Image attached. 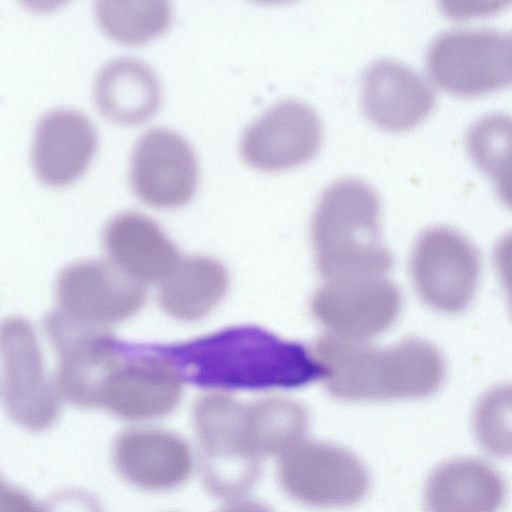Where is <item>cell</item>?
<instances>
[{
	"instance_id": "1",
	"label": "cell",
	"mask_w": 512,
	"mask_h": 512,
	"mask_svg": "<svg viewBox=\"0 0 512 512\" xmlns=\"http://www.w3.org/2000/svg\"><path fill=\"white\" fill-rule=\"evenodd\" d=\"M154 349L183 379L206 388H293L323 375L312 352L303 345L254 326L231 327Z\"/></svg>"
},
{
	"instance_id": "2",
	"label": "cell",
	"mask_w": 512,
	"mask_h": 512,
	"mask_svg": "<svg viewBox=\"0 0 512 512\" xmlns=\"http://www.w3.org/2000/svg\"><path fill=\"white\" fill-rule=\"evenodd\" d=\"M312 354L328 391L344 400L424 398L437 392L446 376L441 352L418 337L380 348L326 335L314 343Z\"/></svg>"
},
{
	"instance_id": "3",
	"label": "cell",
	"mask_w": 512,
	"mask_h": 512,
	"mask_svg": "<svg viewBox=\"0 0 512 512\" xmlns=\"http://www.w3.org/2000/svg\"><path fill=\"white\" fill-rule=\"evenodd\" d=\"M311 236L317 269L329 280L378 276L393 265L381 238L379 196L361 179H339L324 190Z\"/></svg>"
},
{
	"instance_id": "4",
	"label": "cell",
	"mask_w": 512,
	"mask_h": 512,
	"mask_svg": "<svg viewBox=\"0 0 512 512\" xmlns=\"http://www.w3.org/2000/svg\"><path fill=\"white\" fill-rule=\"evenodd\" d=\"M246 405L221 392L201 395L192 411L197 457L206 489L214 496L233 500L256 482L260 459L245 436Z\"/></svg>"
},
{
	"instance_id": "5",
	"label": "cell",
	"mask_w": 512,
	"mask_h": 512,
	"mask_svg": "<svg viewBox=\"0 0 512 512\" xmlns=\"http://www.w3.org/2000/svg\"><path fill=\"white\" fill-rule=\"evenodd\" d=\"M277 479L294 500L317 508L345 507L368 492L363 463L334 444L301 440L280 455Z\"/></svg>"
},
{
	"instance_id": "6",
	"label": "cell",
	"mask_w": 512,
	"mask_h": 512,
	"mask_svg": "<svg viewBox=\"0 0 512 512\" xmlns=\"http://www.w3.org/2000/svg\"><path fill=\"white\" fill-rule=\"evenodd\" d=\"M480 273L479 252L459 231L436 225L417 238L410 274L417 294L429 307L446 314L464 311L476 294Z\"/></svg>"
},
{
	"instance_id": "7",
	"label": "cell",
	"mask_w": 512,
	"mask_h": 512,
	"mask_svg": "<svg viewBox=\"0 0 512 512\" xmlns=\"http://www.w3.org/2000/svg\"><path fill=\"white\" fill-rule=\"evenodd\" d=\"M426 67L438 86L457 94H478L512 82L506 33L492 28L439 33L428 46Z\"/></svg>"
},
{
	"instance_id": "8",
	"label": "cell",
	"mask_w": 512,
	"mask_h": 512,
	"mask_svg": "<svg viewBox=\"0 0 512 512\" xmlns=\"http://www.w3.org/2000/svg\"><path fill=\"white\" fill-rule=\"evenodd\" d=\"M0 345L2 396L9 417L29 431L50 427L59 413L58 397L46 379L32 327L22 318H8Z\"/></svg>"
},
{
	"instance_id": "9",
	"label": "cell",
	"mask_w": 512,
	"mask_h": 512,
	"mask_svg": "<svg viewBox=\"0 0 512 512\" xmlns=\"http://www.w3.org/2000/svg\"><path fill=\"white\" fill-rule=\"evenodd\" d=\"M125 347L106 373L97 407L130 420L160 417L171 412L182 395V376L154 348Z\"/></svg>"
},
{
	"instance_id": "10",
	"label": "cell",
	"mask_w": 512,
	"mask_h": 512,
	"mask_svg": "<svg viewBox=\"0 0 512 512\" xmlns=\"http://www.w3.org/2000/svg\"><path fill=\"white\" fill-rule=\"evenodd\" d=\"M398 287L378 276L330 280L314 294L311 311L331 335L367 341L387 330L401 309Z\"/></svg>"
},
{
	"instance_id": "11",
	"label": "cell",
	"mask_w": 512,
	"mask_h": 512,
	"mask_svg": "<svg viewBox=\"0 0 512 512\" xmlns=\"http://www.w3.org/2000/svg\"><path fill=\"white\" fill-rule=\"evenodd\" d=\"M59 311L77 321L106 327L137 313L146 291L114 263L101 260L76 262L58 275Z\"/></svg>"
},
{
	"instance_id": "12",
	"label": "cell",
	"mask_w": 512,
	"mask_h": 512,
	"mask_svg": "<svg viewBox=\"0 0 512 512\" xmlns=\"http://www.w3.org/2000/svg\"><path fill=\"white\" fill-rule=\"evenodd\" d=\"M197 174L193 149L173 130L151 127L140 135L132 148L130 187L148 205H184L195 191Z\"/></svg>"
},
{
	"instance_id": "13",
	"label": "cell",
	"mask_w": 512,
	"mask_h": 512,
	"mask_svg": "<svg viewBox=\"0 0 512 512\" xmlns=\"http://www.w3.org/2000/svg\"><path fill=\"white\" fill-rule=\"evenodd\" d=\"M321 140L322 124L315 110L301 100L285 99L246 127L239 150L250 166L275 172L311 158Z\"/></svg>"
},
{
	"instance_id": "14",
	"label": "cell",
	"mask_w": 512,
	"mask_h": 512,
	"mask_svg": "<svg viewBox=\"0 0 512 512\" xmlns=\"http://www.w3.org/2000/svg\"><path fill=\"white\" fill-rule=\"evenodd\" d=\"M112 461L122 479L148 491L177 487L193 469L191 450L181 437L148 427L122 432L113 444Z\"/></svg>"
},
{
	"instance_id": "15",
	"label": "cell",
	"mask_w": 512,
	"mask_h": 512,
	"mask_svg": "<svg viewBox=\"0 0 512 512\" xmlns=\"http://www.w3.org/2000/svg\"><path fill=\"white\" fill-rule=\"evenodd\" d=\"M361 102L375 125L402 131L425 118L435 102L431 86L409 66L391 59L378 60L365 70Z\"/></svg>"
},
{
	"instance_id": "16",
	"label": "cell",
	"mask_w": 512,
	"mask_h": 512,
	"mask_svg": "<svg viewBox=\"0 0 512 512\" xmlns=\"http://www.w3.org/2000/svg\"><path fill=\"white\" fill-rule=\"evenodd\" d=\"M96 147V133L82 113L57 108L42 114L34 126L31 164L39 181L63 186L81 174Z\"/></svg>"
},
{
	"instance_id": "17",
	"label": "cell",
	"mask_w": 512,
	"mask_h": 512,
	"mask_svg": "<svg viewBox=\"0 0 512 512\" xmlns=\"http://www.w3.org/2000/svg\"><path fill=\"white\" fill-rule=\"evenodd\" d=\"M103 241L111 262L142 285L164 281L180 261L161 227L140 212L124 211L111 218Z\"/></svg>"
},
{
	"instance_id": "18",
	"label": "cell",
	"mask_w": 512,
	"mask_h": 512,
	"mask_svg": "<svg viewBox=\"0 0 512 512\" xmlns=\"http://www.w3.org/2000/svg\"><path fill=\"white\" fill-rule=\"evenodd\" d=\"M507 488L500 473L484 460L464 457L439 464L424 491L426 512H498Z\"/></svg>"
},
{
	"instance_id": "19",
	"label": "cell",
	"mask_w": 512,
	"mask_h": 512,
	"mask_svg": "<svg viewBox=\"0 0 512 512\" xmlns=\"http://www.w3.org/2000/svg\"><path fill=\"white\" fill-rule=\"evenodd\" d=\"M92 94L102 115L119 124L134 125L155 112L161 89L157 75L146 62L124 56L110 59L98 69Z\"/></svg>"
},
{
	"instance_id": "20",
	"label": "cell",
	"mask_w": 512,
	"mask_h": 512,
	"mask_svg": "<svg viewBox=\"0 0 512 512\" xmlns=\"http://www.w3.org/2000/svg\"><path fill=\"white\" fill-rule=\"evenodd\" d=\"M227 288L228 274L220 262L202 255L188 256L163 281L158 301L171 317L195 321L210 313Z\"/></svg>"
},
{
	"instance_id": "21",
	"label": "cell",
	"mask_w": 512,
	"mask_h": 512,
	"mask_svg": "<svg viewBox=\"0 0 512 512\" xmlns=\"http://www.w3.org/2000/svg\"><path fill=\"white\" fill-rule=\"evenodd\" d=\"M306 426V411L295 401L269 398L246 405V441L250 452L259 459L281 455L301 441Z\"/></svg>"
},
{
	"instance_id": "22",
	"label": "cell",
	"mask_w": 512,
	"mask_h": 512,
	"mask_svg": "<svg viewBox=\"0 0 512 512\" xmlns=\"http://www.w3.org/2000/svg\"><path fill=\"white\" fill-rule=\"evenodd\" d=\"M96 21L110 38L126 43L139 44L161 33L171 20L167 1H111L94 3Z\"/></svg>"
},
{
	"instance_id": "23",
	"label": "cell",
	"mask_w": 512,
	"mask_h": 512,
	"mask_svg": "<svg viewBox=\"0 0 512 512\" xmlns=\"http://www.w3.org/2000/svg\"><path fill=\"white\" fill-rule=\"evenodd\" d=\"M473 431L487 454L512 455V383L492 387L480 397L473 412Z\"/></svg>"
},
{
	"instance_id": "24",
	"label": "cell",
	"mask_w": 512,
	"mask_h": 512,
	"mask_svg": "<svg viewBox=\"0 0 512 512\" xmlns=\"http://www.w3.org/2000/svg\"><path fill=\"white\" fill-rule=\"evenodd\" d=\"M466 145L476 164L490 176L512 156V115L491 112L473 121Z\"/></svg>"
},
{
	"instance_id": "25",
	"label": "cell",
	"mask_w": 512,
	"mask_h": 512,
	"mask_svg": "<svg viewBox=\"0 0 512 512\" xmlns=\"http://www.w3.org/2000/svg\"><path fill=\"white\" fill-rule=\"evenodd\" d=\"M39 512H103V508L89 491L65 488L47 496L39 504Z\"/></svg>"
},
{
	"instance_id": "26",
	"label": "cell",
	"mask_w": 512,
	"mask_h": 512,
	"mask_svg": "<svg viewBox=\"0 0 512 512\" xmlns=\"http://www.w3.org/2000/svg\"><path fill=\"white\" fill-rule=\"evenodd\" d=\"M493 261L512 314V231L503 235L496 243Z\"/></svg>"
},
{
	"instance_id": "27",
	"label": "cell",
	"mask_w": 512,
	"mask_h": 512,
	"mask_svg": "<svg viewBox=\"0 0 512 512\" xmlns=\"http://www.w3.org/2000/svg\"><path fill=\"white\" fill-rule=\"evenodd\" d=\"M0 512H39V505L22 490L2 482Z\"/></svg>"
},
{
	"instance_id": "28",
	"label": "cell",
	"mask_w": 512,
	"mask_h": 512,
	"mask_svg": "<svg viewBox=\"0 0 512 512\" xmlns=\"http://www.w3.org/2000/svg\"><path fill=\"white\" fill-rule=\"evenodd\" d=\"M504 2L499 1H445L443 9L454 17H464L467 15L489 13L497 10Z\"/></svg>"
},
{
	"instance_id": "29",
	"label": "cell",
	"mask_w": 512,
	"mask_h": 512,
	"mask_svg": "<svg viewBox=\"0 0 512 512\" xmlns=\"http://www.w3.org/2000/svg\"><path fill=\"white\" fill-rule=\"evenodd\" d=\"M490 177L501 200L512 209V157L506 160Z\"/></svg>"
},
{
	"instance_id": "30",
	"label": "cell",
	"mask_w": 512,
	"mask_h": 512,
	"mask_svg": "<svg viewBox=\"0 0 512 512\" xmlns=\"http://www.w3.org/2000/svg\"><path fill=\"white\" fill-rule=\"evenodd\" d=\"M218 512H272L263 504L255 501H236Z\"/></svg>"
},
{
	"instance_id": "31",
	"label": "cell",
	"mask_w": 512,
	"mask_h": 512,
	"mask_svg": "<svg viewBox=\"0 0 512 512\" xmlns=\"http://www.w3.org/2000/svg\"><path fill=\"white\" fill-rule=\"evenodd\" d=\"M506 46H507V60H508V68L512 81V31L506 33Z\"/></svg>"
}]
</instances>
